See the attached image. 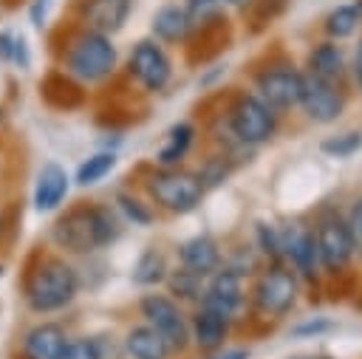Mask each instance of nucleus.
Here are the masks:
<instances>
[{"label":"nucleus","instance_id":"nucleus-1","mask_svg":"<svg viewBox=\"0 0 362 359\" xmlns=\"http://www.w3.org/2000/svg\"><path fill=\"white\" fill-rule=\"evenodd\" d=\"M119 235V220L105 206H76L54 223V240L68 252H93Z\"/></svg>","mask_w":362,"mask_h":359},{"label":"nucleus","instance_id":"nucleus-2","mask_svg":"<svg viewBox=\"0 0 362 359\" xmlns=\"http://www.w3.org/2000/svg\"><path fill=\"white\" fill-rule=\"evenodd\" d=\"M76 291L79 277L62 257H42L25 277V300L40 314L65 308Z\"/></svg>","mask_w":362,"mask_h":359},{"label":"nucleus","instance_id":"nucleus-3","mask_svg":"<svg viewBox=\"0 0 362 359\" xmlns=\"http://www.w3.org/2000/svg\"><path fill=\"white\" fill-rule=\"evenodd\" d=\"M65 68L71 76L82 82H102L116 68V45L110 42L107 34L85 28L79 37L71 40L65 51Z\"/></svg>","mask_w":362,"mask_h":359},{"label":"nucleus","instance_id":"nucleus-4","mask_svg":"<svg viewBox=\"0 0 362 359\" xmlns=\"http://www.w3.org/2000/svg\"><path fill=\"white\" fill-rule=\"evenodd\" d=\"M147 189L153 201L170 212H192L204 198V181L184 170H164L150 175Z\"/></svg>","mask_w":362,"mask_h":359},{"label":"nucleus","instance_id":"nucleus-5","mask_svg":"<svg viewBox=\"0 0 362 359\" xmlns=\"http://www.w3.org/2000/svg\"><path fill=\"white\" fill-rule=\"evenodd\" d=\"M229 124L243 144H263L277 127V113L260 96H240L229 113Z\"/></svg>","mask_w":362,"mask_h":359},{"label":"nucleus","instance_id":"nucleus-6","mask_svg":"<svg viewBox=\"0 0 362 359\" xmlns=\"http://www.w3.org/2000/svg\"><path fill=\"white\" fill-rule=\"evenodd\" d=\"M127 68H130V76L144 88V90H164L170 76H173V65H170V57L164 54V48L156 42V40H139L130 51V59H127Z\"/></svg>","mask_w":362,"mask_h":359},{"label":"nucleus","instance_id":"nucleus-7","mask_svg":"<svg viewBox=\"0 0 362 359\" xmlns=\"http://www.w3.org/2000/svg\"><path fill=\"white\" fill-rule=\"evenodd\" d=\"M317 237V254H320V266L328 271H339L348 266V260L354 257L356 246H354V235L348 229V220L328 215L317 223L314 229Z\"/></svg>","mask_w":362,"mask_h":359},{"label":"nucleus","instance_id":"nucleus-8","mask_svg":"<svg viewBox=\"0 0 362 359\" xmlns=\"http://www.w3.org/2000/svg\"><path fill=\"white\" fill-rule=\"evenodd\" d=\"M141 314H144V319L170 342L173 351H181V348L189 342L192 328H189V322L184 319L181 308H178L170 297H164V294H144V297H141Z\"/></svg>","mask_w":362,"mask_h":359},{"label":"nucleus","instance_id":"nucleus-9","mask_svg":"<svg viewBox=\"0 0 362 359\" xmlns=\"http://www.w3.org/2000/svg\"><path fill=\"white\" fill-rule=\"evenodd\" d=\"M294 300H297V280H294L291 271L274 266V269L260 274V280L255 286V305L263 314L283 317V314L291 311Z\"/></svg>","mask_w":362,"mask_h":359},{"label":"nucleus","instance_id":"nucleus-10","mask_svg":"<svg viewBox=\"0 0 362 359\" xmlns=\"http://www.w3.org/2000/svg\"><path fill=\"white\" fill-rule=\"evenodd\" d=\"M300 90H303V73L288 65L266 68L257 76V96L274 110H288L300 105Z\"/></svg>","mask_w":362,"mask_h":359},{"label":"nucleus","instance_id":"nucleus-11","mask_svg":"<svg viewBox=\"0 0 362 359\" xmlns=\"http://www.w3.org/2000/svg\"><path fill=\"white\" fill-rule=\"evenodd\" d=\"M300 107L314 119V122H334L342 107L345 99L337 90L334 82L320 79L314 73H303V90H300Z\"/></svg>","mask_w":362,"mask_h":359},{"label":"nucleus","instance_id":"nucleus-12","mask_svg":"<svg viewBox=\"0 0 362 359\" xmlns=\"http://www.w3.org/2000/svg\"><path fill=\"white\" fill-rule=\"evenodd\" d=\"M133 11V0H82L79 17L88 31L99 34H116L124 28L127 17Z\"/></svg>","mask_w":362,"mask_h":359},{"label":"nucleus","instance_id":"nucleus-13","mask_svg":"<svg viewBox=\"0 0 362 359\" xmlns=\"http://www.w3.org/2000/svg\"><path fill=\"white\" fill-rule=\"evenodd\" d=\"M243 302V280H240V271L235 269H223V271H215V277L209 280V286L204 288V305L223 314V317H232Z\"/></svg>","mask_w":362,"mask_h":359},{"label":"nucleus","instance_id":"nucleus-14","mask_svg":"<svg viewBox=\"0 0 362 359\" xmlns=\"http://www.w3.org/2000/svg\"><path fill=\"white\" fill-rule=\"evenodd\" d=\"M280 249L283 254L303 271V274H311L314 266L320 263V254H317V237L311 229L294 223V226H286L280 232Z\"/></svg>","mask_w":362,"mask_h":359},{"label":"nucleus","instance_id":"nucleus-15","mask_svg":"<svg viewBox=\"0 0 362 359\" xmlns=\"http://www.w3.org/2000/svg\"><path fill=\"white\" fill-rule=\"evenodd\" d=\"M192 25H195V20H192L189 8L178 6V3H167L153 14V37L158 42H181L192 31Z\"/></svg>","mask_w":362,"mask_h":359},{"label":"nucleus","instance_id":"nucleus-16","mask_svg":"<svg viewBox=\"0 0 362 359\" xmlns=\"http://www.w3.org/2000/svg\"><path fill=\"white\" fill-rule=\"evenodd\" d=\"M178 257H181L184 269H189L201 277L215 274L218 266H221V249L209 235H198V237H189L187 243H181Z\"/></svg>","mask_w":362,"mask_h":359},{"label":"nucleus","instance_id":"nucleus-17","mask_svg":"<svg viewBox=\"0 0 362 359\" xmlns=\"http://www.w3.org/2000/svg\"><path fill=\"white\" fill-rule=\"evenodd\" d=\"M65 331L54 322L34 325L23 339V359H59L65 348Z\"/></svg>","mask_w":362,"mask_h":359},{"label":"nucleus","instance_id":"nucleus-18","mask_svg":"<svg viewBox=\"0 0 362 359\" xmlns=\"http://www.w3.org/2000/svg\"><path fill=\"white\" fill-rule=\"evenodd\" d=\"M65 195H68V172L54 161L45 164L34 184V206L40 212H51L62 204Z\"/></svg>","mask_w":362,"mask_h":359},{"label":"nucleus","instance_id":"nucleus-19","mask_svg":"<svg viewBox=\"0 0 362 359\" xmlns=\"http://www.w3.org/2000/svg\"><path fill=\"white\" fill-rule=\"evenodd\" d=\"M124 348H127V353L133 359H167L173 353L170 342L150 322L130 328L127 336H124Z\"/></svg>","mask_w":362,"mask_h":359},{"label":"nucleus","instance_id":"nucleus-20","mask_svg":"<svg viewBox=\"0 0 362 359\" xmlns=\"http://www.w3.org/2000/svg\"><path fill=\"white\" fill-rule=\"evenodd\" d=\"M189 328H192V339H195L198 348L215 351V348L223 342L226 331H229V317H223V314H218V311L201 305V311L195 314V319H192Z\"/></svg>","mask_w":362,"mask_h":359},{"label":"nucleus","instance_id":"nucleus-21","mask_svg":"<svg viewBox=\"0 0 362 359\" xmlns=\"http://www.w3.org/2000/svg\"><path fill=\"white\" fill-rule=\"evenodd\" d=\"M342 71H345V57H342V48L337 42H320L308 54V73L328 79V82H337L342 76Z\"/></svg>","mask_w":362,"mask_h":359},{"label":"nucleus","instance_id":"nucleus-22","mask_svg":"<svg viewBox=\"0 0 362 359\" xmlns=\"http://www.w3.org/2000/svg\"><path fill=\"white\" fill-rule=\"evenodd\" d=\"M359 23H362V6L348 3V6H337L325 17V31H328L331 40H345L359 28Z\"/></svg>","mask_w":362,"mask_h":359},{"label":"nucleus","instance_id":"nucleus-23","mask_svg":"<svg viewBox=\"0 0 362 359\" xmlns=\"http://www.w3.org/2000/svg\"><path fill=\"white\" fill-rule=\"evenodd\" d=\"M189 144H192V124H187V122L175 124V127L170 130V136H167L164 147L158 150V164H164V167L178 164V161L187 155Z\"/></svg>","mask_w":362,"mask_h":359},{"label":"nucleus","instance_id":"nucleus-24","mask_svg":"<svg viewBox=\"0 0 362 359\" xmlns=\"http://www.w3.org/2000/svg\"><path fill=\"white\" fill-rule=\"evenodd\" d=\"M167 277V263H164V254L156 252V249H144L141 257L136 260L133 266V283L139 286H156Z\"/></svg>","mask_w":362,"mask_h":359},{"label":"nucleus","instance_id":"nucleus-25","mask_svg":"<svg viewBox=\"0 0 362 359\" xmlns=\"http://www.w3.org/2000/svg\"><path fill=\"white\" fill-rule=\"evenodd\" d=\"M113 167H116L113 153H96V155H90L88 161L79 164V170H76V184H79V187H90V184L102 181Z\"/></svg>","mask_w":362,"mask_h":359},{"label":"nucleus","instance_id":"nucleus-26","mask_svg":"<svg viewBox=\"0 0 362 359\" xmlns=\"http://www.w3.org/2000/svg\"><path fill=\"white\" fill-rule=\"evenodd\" d=\"M59 359H105V356L96 339H68Z\"/></svg>","mask_w":362,"mask_h":359},{"label":"nucleus","instance_id":"nucleus-27","mask_svg":"<svg viewBox=\"0 0 362 359\" xmlns=\"http://www.w3.org/2000/svg\"><path fill=\"white\" fill-rule=\"evenodd\" d=\"M359 147H362V133H356V130H351V133H342V136H337V139L322 141V150H325L328 155H337V158L351 155V153H356Z\"/></svg>","mask_w":362,"mask_h":359},{"label":"nucleus","instance_id":"nucleus-28","mask_svg":"<svg viewBox=\"0 0 362 359\" xmlns=\"http://www.w3.org/2000/svg\"><path fill=\"white\" fill-rule=\"evenodd\" d=\"M173 291H178V297H187V300H195L201 294V274L189 271V269H181L173 280H170Z\"/></svg>","mask_w":362,"mask_h":359},{"label":"nucleus","instance_id":"nucleus-29","mask_svg":"<svg viewBox=\"0 0 362 359\" xmlns=\"http://www.w3.org/2000/svg\"><path fill=\"white\" fill-rule=\"evenodd\" d=\"M221 3L223 0H184V6L189 8V14H192L195 23H204V20L215 17L218 8H221Z\"/></svg>","mask_w":362,"mask_h":359},{"label":"nucleus","instance_id":"nucleus-30","mask_svg":"<svg viewBox=\"0 0 362 359\" xmlns=\"http://www.w3.org/2000/svg\"><path fill=\"white\" fill-rule=\"evenodd\" d=\"M119 204H122V209L127 212V218H133L136 223H147V220H150V212L141 209V204H139L136 198H130V195H119Z\"/></svg>","mask_w":362,"mask_h":359},{"label":"nucleus","instance_id":"nucleus-31","mask_svg":"<svg viewBox=\"0 0 362 359\" xmlns=\"http://www.w3.org/2000/svg\"><path fill=\"white\" fill-rule=\"evenodd\" d=\"M348 229H351V235H354L356 252H362V201L354 204V209H351V215H348Z\"/></svg>","mask_w":362,"mask_h":359},{"label":"nucleus","instance_id":"nucleus-32","mask_svg":"<svg viewBox=\"0 0 362 359\" xmlns=\"http://www.w3.org/2000/svg\"><path fill=\"white\" fill-rule=\"evenodd\" d=\"M212 359H249V351L246 348H232V351H223V353H218Z\"/></svg>","mask_w":362,"mask_h":359},{"label":"nucleus","instance_id":"nucleus-33","mask_svg":"<svg viewBox=\"0 0 362 359\" xmlns=\"http://www.w3.org/2000/svg\"><path fill=\"white\" fill-rule=\"evenodd\" d=\"M328 322H308V325H300L297 334H317V331H325Z\"/></svg>","mask_w":362,"mask_h":359},{"label":"nucleus","instance_id":"nucleus-34","mask_svg":"<svg viewBox=\"0 0 362 359\" xmlns=\"http://www.w3.org/2000/svg\"><path fill=\"white\" fill-rule=\"evenodd\" d=\"M354 73H356V79H359V85H362V40H359V45H356V59H354Z\"/></svg>","mask_w":362,"mask_h":359},{"label":"nucleus","instance_id":"nucleus-35","mask_svg":"<svg viewBox=\"0 0 362 359\" xmlns=\"http://www.w3.org/2000/svg\"><path fill=\"white\" fill-rule=\"evenodd\" d=\"M223 3H229V6H235V8H243V6H249L252 0H223Z\"/></svg>","mask_w":362,"mask_h":359}]
</instances>
